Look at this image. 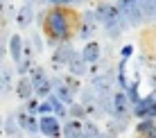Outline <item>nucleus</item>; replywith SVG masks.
<instances>
[{"label": "nucleus", "mask_w": 156, "mask_h": 138, "mask_svg": "<svg viewBox=\"0 0 156 138\" xmlns=\"http://www.w3.org/2000/svg\"><path fill=\"white\" fill-rule=\"evenodd\" d=\"M79 20H82V14H77L68 5H52L48 12L39 14L45 43L52 48H57L59 43H68L73 36H77Z\"/></svg>", "instance_id": "obj_1"}, {"label": "nucleus", "mask_w": 156, "mask_h": 138, "mask_svg": "<svg viewBox=\"0 0 156 138\" xmlns=\"http://www.w3.org/2000/svg\"><path fill=\"white\" fill-rule=\"evenodd\" d=\"M79 52L73 48V43L68 41V43H59L55 48V52H52V57H50V66H52V70H57V73H61L63 68L70 63L75 57H77Z\"/></svg>", "instance_id": "obj_2"}, {"label": "nucleus", "mask_w": 156, "mask_h": 138, "mask_svg": "<svg viewBox=\"0 0 156 138\" xmlns=\"http://www.w3.org/2000/svg\"><path fill=\"white\" fill-rule=\"evenodd\" d=\"M131 115L136 120H156V95L149 93L145 97H140L131 107Z\"/></svg>", "instance_id": "obj_3"}, {"label": "nucleus", "mask_w": 156, "mask_h": 138, "mask_svg": "<svg viewBox=\"0 0 156 138\" xmlns=\"http://www.w3.org/2000/svg\"><path fill=\"white\" fill-rule=\"evenodd\" d=\"M98 27H100V23H98V18H95V12H84L82 14V20H79V30H77V36L84 41H90L95 36V32H98Z\"/></svg>", "instance_id": "obj_4"}, {"label": "nucleus", "mask_w": 156, "mask_h": 138, "mask_svg": "<svg viewBox=\"0 0 156 138\" xmlns=\"http://www.w3.org/2000/svg\"><path fill=\"white\" fill-rule=\"evenodd\" d=\"M39 134L45 138H61V120L57 115H39Z\"/></svg>", "instance_id": "obj_5"}, {"label": "nucleus", "mask_w": 156, "mask_h": 138, "mask_svg": "<svg viewBox=\"0 0 156 138\" xmlns=\"http://www.w3.org/2000/svg\"><path fill=\"white\" fill-rule=\"evenodd\" d=\"M16 122H18V127L23 131H27V134H39V118H36V115H32V113H27V111L25 109H18L16 111Z\"/></svg>", "instance_id": "obj_6"}, {"label": "nucleus", "mask_w": 156, "mask_h": 138, "mask_svg": "<svg viewBox=\"0 0 156 138\" xmlns=\"http://www.w3.org/2000/svg\"><path fill=\"white\" fill-rule=\"evenodd\" d=\"M79 57H82L88 66H90V63H95V61H100L102 59V45H100V41H93V39L86 41L84 48L79 50Z\"/></svg>", "instance_id": "obj_7"}, {"label": "nucleus", "mask_w": 156, "mask_h": 138, "mask_svg": "<svg viewBox=\"0 0 156 138\" xmlns=\"http://www.w3.org/2000/svg\"><path fill=\"white\" fill-rule=\"evenodd\" d=\"M82 131H84V120L66 118L61 122V138H82Z\"/></svg>", "instance_id": "obj_8"}, {"label": "nucleus", "mask_w": 156, "mask_h": 138, "mask_svg": "<svg viewBox=\"0 0 156 138\" xmlns=\"http://www.w3.org/2000/svg\"><path fill=\"white\" fill-rule=\"evenodd\" d=\"M111 97H113V115H131V104H129V97L125 91H115Z\"/></svg>", "instance_id": "obj_9"}, {"label": "nucleus", "mask_w": 156, "mask_h": 138, "mask_svg": "<svg viewBox=\"0 0 156 138\" xmlns=\"http://www.w3.org/2000/svg\"><path fill=\"white\" fill-rule=\"evenodd\" d=\"M34 7H32V2L27 0V2L23 5V7L16 12V25H18L20 30H25V27H30L32 23H34Z\"/></svg>", "instance_id": "obj_10"}, {"label": "nucleus", "mask_w": 156, "mask_h": 138, "mask_svg": "<svg viewBox=\"0 0 156 138\" xmlns=\"http://www.w3.org/2000/svg\"><path fill=\"white\" fill-rule=\"evenodd\" d=\"M14 93H16V97L18 100H30V97H34V84H32V79L25 75V77H18V82H16V86H14Z\"/></svg>", "instance_id": "obj_11"}, {"label": "nucleus", "mask_w": 156, "mask_h": 138, "mask_svg": "<svg viewBox=\"0 0 156 138\" xmlns=\"http://www.w3.org/2000/svg\"><path fill=\"white\" fill-rule=\"evenodd\" d=\"M23 36L20 34H12L9 36V41H7V48H9V57H12V61L14 63H18L20 59H23Z\"/></svg>", "instance_id": "obj_12"}, {"label": "nucleus", "mask_w": 156, "mask_h": 138, "mask_svg": "<svg viewBox=\"0 0 156 138\" xmlns=\"http://www.w3.org/2000/svg\"><path fill=\"white\" fill-rule=\"evenodd\" d=\"M2 131H5V136H7V138H20V136H23V129L18 127L14 113H9L7 118L2 120Z\"/></svg>", "instance_id": "obj_13"}, {"label": "nucleus", "mask_w": 156, "mask_h": 138, "mask_svg": "<svg viewBox=\"0 0 156 138\" xmlns=\"http://www.w3.org/2000/svg\"><path fill=\"white\" fill-rule=\"evenodd\" d=\"M133 129L140 138H156V120H138Z\"/></svg>", "instance_id": "obj_14"}, {"label": "nucleus", "mask_w": 156, "mask_h": 138, "mask_svg": "<svg viewBox=\"0 0 156 138\" xmlns=\"http://www.w3.org/2000/svg\"><path fill=\"white\" fill-rule=\"evenodd\" d=\"M66 68H68V73H70V75H75V77H84V75H88V63H86L79 55L75 57V59L68 63Z\"/></svg>", "instance_id": "obj_15"}, {"label": "nucleus", "mask_w": 156, "mask_h": 138, "mask_svg": "<svg viewBox=\"0 0 156 138\" xmlns=\"http://www.w3.org/2000/svg\"><path fill=\"white\" fill-rule=\"evenodd\" d=\"M45 100H50V104H52V115H57L59 120H66V118H68V107L57 97L55 93H50Z\"/></svg>", "instance_id": "obj_16"}, {"label": "nucleus", "mask_w": 156, "mask_h": 138, "mask_svg": "<svg viewBox=\"0 0 156 138\" xmlns=\"http://www.w3.org/2000/svg\"><path fill=\"white\" fill-rule=\"evenodd\" d=\"M61 79H63V77H61ZM52 93H55L57 97L61 100L63 104H66V107H68V104H73V102H75V93H73V91H70V88H68V86H66L63 82L59 84V86H55V88H52Z\"/></svg>", "instance_id": "obj_17"}, {"label": "nucleus", "mask_w": 156, "mask_h": 138, "mask_svg": "<svg viewBox=\"0 0 156 138\" xmlns=\"http://www.w3.org/2000/svg\"><path fill=\"white\" fill-rule=\"evenodd\" d=\"M68 118H73V120H86V118H88V113H86L84 104H79V102L68 104Z\"/></svg>", "instance_id": "obj_18"}, {"label": "nucleus", "mask_w": 156, "mask_h": 138, "mask_svg": "<svg viewBox=\"0 0 156 138\" xmlns=\"http://www.w3.org/2000/svg\"><path fill=\"white\" fill-rule=\"evenodd\" d=\"M63 84H66L68 88H70V91L77 95L79 91H82V82H79V77H75V75H70V73H66V75H63Z\"/></svg>", "instance_id": "obj_19"}, {"label": "nucleus", "mask_w": 156, "mask_h": 138, "mask_svg": "<svg viewBox=\"0 0 156 138\" xmlns=\"http://www.w3.org/2000/svg\"><path fill=\"white\" fill-rule=\"evenodd\" d=\"M32 59H20L18 63H16V73H18L20 77H25V75H30V70H32Z\"/></svg>", "instance_id": "obj_20"}, {"label": "nucleus", "mask_w": 156, "mask_h": 138, "mask_svg": "<svg viewBox=\"0 0 156 138\" xmlns=\"http://www.w3.org/2000/svg\"><path fill=\"white\" fill-rule=\"evenodd\" d=\"M39 102H41L39 97H30V100H25L23 109L27 111V113H32V115H39Z\"/></svg>", "instance_id": "obj_21"}, {"label": "nucleus", "mask_w": 156, "mask_h": 138, "mask_svg": "<svg viewBox=\"0 0 156 138\" xmlns=\"http://www.w3.org/2000/svg\"><path fill=\"white\" fill-rule=\"evenodd\" d=\"M118 136H120V131H118V129H115V127L111 125V122L106 125V127H104V131L100 134V138H118Z\"/></svg>", "instance_id": "obj_22"}, {"label": "nucleus", "mask_w": 156, "mask_h": 138, "mask_svg": "<svg viewBox=\"0 0 156 138\" xmlns=\"http://www.w3.org/2000/svg\"><path fill=\"white\" fill-rule=\"evenodd\" d=\"M50 113H52L50 100H41V102H39V115H50Z\"/></svg>", "instance_id": "obj_23"}, {"label": "nucleus", "mask_w": 156, "mask_h": 138, "mask_svg": "<svg viewBox=\"0 0 156 138\" xmlns=\"http://www.w3.org/2000/svg\"><path fill=\"white\" fill-rule=\"evenodd\" d=\"M131 57H133V45L131 43L122 45L120 48V59H131Z\"/></svg>", "instance_id": "obj_24"}, {"label": "nucleus", "mask_w": 156, "mask_h": 138, "mask_svg": "<svg viewBox=\"0 0 156 138\" xmlns=\"http://www.w3.org/2000/svg\"><path fill=\"white\" fill-rule=\"evenodd\" d=\"M136 2H138V0H115V5L120 7V12H127V9H129V7H133Z\"/></svg>", "instance_id": "obj_25"}, {"label": "nucleus", "mask_w": 156, "mask_h": 138, "mask_svg": "<svg viewBox=\"0 0 156 138\" xmlns=\"http://www.w3.org/2000/svg\"><path fill=\"white\" fill-rule=\"evenodd\" d=\"M30 43L34 45V52H43V43H41L39 34H32V36H30Z\"/></svg>", "instance_id": "obj_26"}, {"label": "nucleus", "mask_w": 156, "mask_h": 138, "mask_svg": "<svg viewBox=\"0 0 156 138\" xmlns=\"http://www.w3.org/2000/svg\"><path fill=\"white\" fill-rule=\"evenodd\" d=\"M73 2H77V0H61V5H68V7H70Z\"/></svg>", "instance_id": "obj_27"}, {"label": "nucleus", "mask_w": 156, "mask_h": 138, "mask_svg": "<svg viewBox=\"0 0 156 138\" xmlns=\"http://www.w3.org/2000/svg\"><path fill=\"white\" fill-rule=\"evenodd\" d=\"M133 138H140V136H138V134H136V136H133Z\"/></svg>", "instance_id": "obj_28"}]
</instances>
